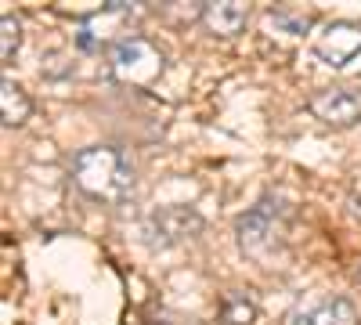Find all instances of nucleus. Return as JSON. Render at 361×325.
I'll return each mask as SVG.
<instances>
[{
	"mask_svg": "<svg viewBox=\"0 0 361 325\" xmlns=\"http://www.w3.org/2000/svg\"><path fill=\"white\" fill-rule=\"evenodd\" d=\"M314 54L322 58L329 69L350 66L354 58L361 54V22H347V18L329 22L318 33V40H314Z\"/></svg>",
	"mask_w": 361,
	"mask_h": 325,
	"instance_id": "obj_6",
	"label": "nucleus"
},
{
	"mask_svg": "<svg viewBox=\"0 0 361 325\" xmlns=\"http://www.w3.org/2000/svg\"><path fill=\"white\" fill-rule=\"evenodd\" d=\"M286 228H289V206L279 195H264L253 210L243 214L235 224L238 250L253 260H271L286 243Z\"/></svg>",
	"mask_w": 361,
	"mask_h": 325,
	"instance_id": "obj_2",
	"label": "nucleus"
},
{
	"mask_svg": "<svg viewBox=\"0 0 361 325\" xmlns=\"http://www.w3.org/2000/svg\"><path fill=\"white\" fill-rule=\"evenodd\" d=\"M141 11H145V8L127 4V0H109V4H105L102 11L87 15V18L80 22L76 44H80L83 51H102V47H109V51H112L119 40L134 37V33H130V25L141 18Z\"/></svg>",
	"mask_w": 361,
	"mask_h": 325,
	"instance_id": "obj_4",
	"label": "nucleus"
},
{
	"mask_svg": "<svg viewBox=\"0 0 361 325\" xmlns=\"http://www.w3.org/2000/svg\"><path fill=\"white\" fill-rule=\"evenodd\" d=\"M267 18H271V25H279L282 33H289V37L307 33V29H311V22H314V15H307V11H289V8L271 11Z\"/></svg>",
	"mask_w": 361,
	"mask_h": 325,
	"instance_id": "obj_12",
	"label": "nucleus"
},
{
	"mask_svg": "<svg viewBox=\"0 0 361 325\" xmlns=\"http://www.w3.org/2000/svg\"><path fill=\"white\" fill-rule=\"evenodd\" d=\"M311 112L325 127H354L361 120V91H354V87H325L311 98Z\"/></svg>",
	"mask_w": 361,
	"mask_h": 325,
	"instance_id": "obj_7",
	"label": "nucleus"
},
{
	"mask_svg": "<svg viewBox=\"0 0 361 325\" xmlns=\"http://www.w3.org/2000/svg\"><path fill=\"white\" fill-rule=\"evenodd\" d=\"M109 73L123 87H152L166 73V54L148 37H127L109 51Z\"/></svg>",
	"mask_w": 361,
	"mask_h": 325,
	"instance_id": "obj_3",
	"label": "nucleus"
},
{
	"mask_svg": "<svg viewBox=\"0 0 361 325\" xmlns=\"http://www.w3.org/2000/svg\"><path fill=\"white\" fill-rule=\"evenodd\" d=\"M199 15L214 37H238L250 22V8L243 0H209V4H202Z\"/></svg>",
	"mask_w": 361,
	"mask_h": 325,
	"instance_id": "obj_9",
	"label": "nucleus"
},
{
	"mask_svg": "<svg viewBox=\"0 0 361 325\" xmlns=\"http://www.w3.org/2000/svg\"><path fill=\"white\" fill-rule=\"evenodd\" d=\"M18 44H22V25H18L15 15H4V18H0V58H4V62H11L15 51H18Z\"/></svg>",
	"mask_w": 361,
	"mask_h": 325,
	"instance_id": "obj_13",
	"label": "nucleus"
},
{
	"mask_svg": "<svg viewBox=\"0 0 361 325\" xmlns=\"http://www.w3.org/2000/svg\"><path fill=\"white\" fill-rule=\"evenodd\" d=\"M350 206H354V217H361V199H350Z\"/></svg>",
	"mask_w": 361,
	"mask_h": 325,
	"instance_id": "obj_14",
	"label": "nucleus"
},
{
	"mask_svg": "<svg viewBox=\"0 0 361 325\" xmlns=\"http://www.w3.org/2000/svg\"><path fill=\"white\" fill-rule=\"evenodd\" d=\"M357 282H361V264H357Z\"/></svg>",
	"mask_w": 361,
	"mask_h": 325,
	"instance_id": "obj_15",
	"label": "nucleus"
},
{
	"mask_svg": "<svg viewBox=\"0 0 361 325\" xmlns=\"http://www.w3.org/2000/svg\"><path fill=\"white\" fill-rule=\"evenodd\" d=\"M69 173L76 188L94 199V202H109V206H123L134 199L137 188V173L130 156L119 145H87L80 149L69 163Z\"/></svg>",
	"mask_w": 361,
	"mask_h": 325,
	"instance_id": "obj_1",
	"label": "nucleus"
},
{
	"mask_svg": "<svg viewBox=\"0 0 361 325\" xmlns=\"http://www.w3.org/2000/svg\"><path fill=\"white\" fill-rule=\"evenodd\" d=\"M0 116H4V127H22L33 116V102L15 80L0 83Z\"/></svg>",
	"mask_w": 361,
	"mask_h": 325,
	"instance_id": "obj_10",
	"label": "nucleus"
},
{
	"mask_svg": "<svg viewBox=\"0 0 361 325\" xmlns=\"http://www.w3.org/2000/svg\"><path fill=\"white\" fill-rule=\"evenodd\" d=\"M253 318H257V304L243 293H231L221 307V325H253Z\"/></svg>",
	"mask_w": 361,
	"mask_h": 325,
	"instance_id": "obj_11",
	"label": "nucleus"
},
{
	"mask_svg": "<svg viewBox=\"0 0 361 325\" xmlns=\"http://www.w3.org/2000/svg\"><path fill=\"white\" fill-rule=\"evenodd\" d=\"M199 231H202V217L192 210V206H163V210L148 214V221H145V235H148L152 246L185 243Z\"/></svg>",
	"mask_w": 361,
	"mask_h": 325,
	"instance_id": "obj_5",
	"label": "nucleus"
},
{
	"mask_svg": "<svg viewBox=\"0 0 361 325\" xmlns=\"http://www.w3.org/2000/svg\"><path fill=\"white\" fill-rule=\"evenodd\" d=\"M286 325H357V314H354V304L343 297H314V300L296 304Z\"/></svg>",
	"mask_w": 361,
	"mask_h": 325,
	"instance_id": "obj_8",
	"label": "nucleus"
}]
</instances>
